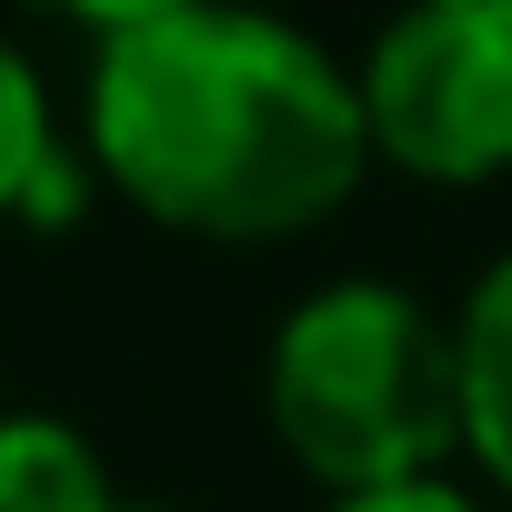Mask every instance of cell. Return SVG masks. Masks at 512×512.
Returning <instances> with one entry per match:
<instances>
[{
    "label": "cell",
    "instance_id": "277c9868",
    "mask_svg": "<svg viewBox=\"0 0 512 512\" xmlns=\"http://www.w3.org/2000/svg\"><path fill=\"white\" fill-rule=\"evenodd\" d=\"M452 372H462V452L512 492V251L472 282L452 322Z\"/></svg>",
    "mask_w": 512,
    "mask_h": 512
},
{
    "label": "cell",
    "instance_id": "6da1fadb",
    "mask_svg": "<svg viewBox=\"0 0 512 512\" xmlns=\"http://www.w3.org/2000/svg\"><path fill=\"white\" fill-rule=\"evenodd\" d=\"M91 171L161 231L292 241L362 191L372 131L352 71L312 31L241 0H191L101 41Z\"/></svg>",
    "mask_w": 512,
    "mask_h": 512
},
{
    "label": "cell",
    "instance_id": "3957f363",
    "mask_svg": "<svg viewBox=\"0 0 512 512\" xmlns=\"http://www.w3.org/2000/svg\"><path fill=\"white\" fill-rule=\"evenodd\" d=\"M372 161L402 181H502L512 171V0H402L372 31L362 71Z\"/></svg>",
    "mask_w": 512,
    "mask_h": 512
},
{
    "label": "cell",
    "instance_id": "52a82bcc",
    "mask_svg": "<svg viewBox=\"0 0 512 512\" xmlns=\"http://www.w3.org/2000/svg\"><path fill=\"white\" fill-rule=\"evenodd\" d=\"M322 512H482L462 482H442V472H422V482H382V492H332Z\"/></svg>",
    "mask_w": 512,
    "mask_h": 512
},
{
    "label": "cell",
    "instance_id": "5b68a950",
    "mask_svg": "<svg viewBox=\"0 0 512 512\" xmlns=\"http://www.w3.org/2000/svg\"><path fill=\"white\" fill-rule=\"evenodd\" d=\"M81 211V161L51 131L41 71L0 41V221H71Z\"/></svg>",
    "mask_w": 512,
    "mask_h": 512
},
{
    "label": "cell",
    "instance_id": "ba28073f",
    "mask_svg": "<svg viewBox=\"0 0 512 512\" xmlns=\"http://www.w3.org/2000/svg\"><path fill=\"white\" fill-rule=\"evenodd\" d=\"M51 11H71L81 31H141V21H171V11H191V0H51Z\"/></svg>",
    "mask_w": 512,
    "mask_h": 512
},
{
    "label": "cell",
    "instance_id": "8992f818",
    "mask_svg": "<svg viewBox=\"0 0 512 512\" xmlns=\"http://www.w3.org/2000/svg\"><path fill=\"white\" fill-rule=\"evenodd\" d=\"M111 472L91 432L51 412H0V512H111Z\"/></svg>",
    "mask_w": 512,
    "mask_h": 512
},
{
    "label": "cell",
    "instance_id": "7a4b0ae2",
    "mask_svg": "<svg viewBox=\"0 0 512 512\" xmlns=\"http://www.w3.org/2000/svg\"><path fill=\"white\" fill-rule=\"evenodd\" d=\"M262 412L322 492L422 482L462 452L452 322L402 282H322L262 352Z\"/></svg>",
    "mask_w": 512,
    "mask_h": 512
},
{
    "label": "cell",
    "instance_id": "9c48e42d",
    "mask_svg": "<svg viewBox=\"0 0 512 512\" xmlns=\"http://www.w3.org/2000/svg\"><path fill=\"white\" fill-rule=\"evenodd\" d=\"M111 512H161V502H111Z\"/></svg>",
    "mask_w": 512,
    "mask_h": 512
}]
</instances>
